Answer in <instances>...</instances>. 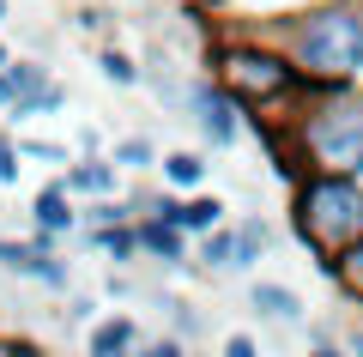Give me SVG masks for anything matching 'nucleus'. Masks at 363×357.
<instances>
[{"mask_svg": "<svg viewBox=\"0 0 363 357\" xmlns=\"http://www.w3.org/2000/svg\"><path fill=\"white\" fill-rule=\"evenodd\" d=\"M291 170H351L363 176V85H303L285 115Z\"/></svg>", "mask_w": 363, "mask_h": 357, "instance_id": "nucleus-1", "label": "nucleus"}, {"mask_svg": "<svg viewBox=\"0 0 363 357\" xmlns=\"http://www.w3.org/2000/svg\"><path fill=\"white\" fill-rule=\"evenodd\" d=\"M291 230L333 279V260L363 236V176L351 170H303L291 188Z\"/></svg>", "mask_w": 363, "mask_h": 357, "instance_id": "nucleus-2", "label": "nucleus"}, {"mask_svg": "<svg viewBox=\"0 0 363 357\" xmlns=\"http://www.w3.org/2000/svg\"><path fill=\"white\" fill-rule=\"evenodd\" d=\"M285 55L309 85H357L363 79V0H321L285 18Z\"/></svg>", "mask_w": 363, "mask_h": 357, "instance_id": "nucleus-3", "label": "nucleus"}, {"mask_svg": "<svg viewBox=\"0 0 363 357\" xmlns=\"http://www.w3.org/2000/svg\"><path fill=\"white\" fill-rule=\"evenodd\" d=\"M212 79H218L230 97L248 103V115L272 109V103H291L309 79L297 73V61L285 55V43H260V37H224L212 49Z\"/></svg>", "mask_w": 363, "mask_h": 357, "instance_id": "nucleus-4", "label": "nucleus"}, {"mask_svg": "<svg viewBox=\"0 0 363 357\" xmlns=\"http://www.w3.org/2000/svg\"><path fill=\"white\" fill-rule=\"evenodd\" d=\"M182 109H188V121L200 128V140H206L212 152H236V145H242V133H248V103L230 97L218 79L188 85V91H182Z\"/></svg>", "mask_w": 363, "mask_h": 357, "instance_id": "nucleus-5", "label": "nucleus"}, {"mask_svg": "<svg viewBox=\"0 0 363 357\" xmlns=\"http://www.w3.org/2000/svg\"><path fill=\"white\" fill-rule=\"evenodd\" d=\"M73 200H79V194L67 188V182H43L37 200H30V230H37V236H55V243L73 236V230L85 224V212H79Z\"/></svg>", "mask_w": 363, "mask_h": 357, "instance_id": "nucleus-6", "label": "nucleus"}, {"mask_svg": "<svg viewBox=\"0 0 363 357\" xmlns=\"http://www.w3.org/2000/svg\"><path fill=\"white\" fill-rule=\"evenodd\" d=\"M188 230L182 224H169V218H157V212H145L140 218V260H157V267H188Z\"/></svg>", "mask_w": 363, "mask_h": 357, "instance_id": "nucleus-7", "label": "nucleus"}, {"mask_svg": "<svg viewBox=\"0 0 363 357\" xmlns=\"http://www.w3.org/2000/svg\"><path fill=\"white\" fill-rule=\"evenodd\" d=\"M85 351L91 357H128V351H145V327H140V315H104V321H91V333H85Z\"/></svg>", "mask_w": 363, "mask_h": 357, "instance_id": "nucleus-8", "label": "nucleus"}, {"mask_svg": "<svg viewBox=\"0 0 363 357\" xmlns=\"http://www.w3.org/2000/svg\"><path fill=\"white\" fill-rule=\"evenodd\" d=\"M61 182L79 194V200H97V194H116L121 188V170H116V158L85 152V158H73V164L61 170Z\"/></svg>", "mask_w": 363, "mask_h": 357, "instance_id": "nucleus-9", "label": "nucleus"}, {"mask_svg": "<svg viewBox=\"0 0 363 357\" xmlns=\"http://www.w3.org/2000/svg\"><path fill=\"white\" fill-rule=\"evenodd\" d=\"M248 309H255L260 321H279V327H297L303 321V297L291 291V285H272V279L248 285Z\"/></svg>", "mask_w": 363, "mask_h": 357, "instance_id": "nucleus-10", "label": "nucleus"}, {"mask_svg": "<svg viewBox=\"0 0 363 357\" xmlns=\"http://www.w3.org/2000/svg\"><path fill=\"white\" fill-rule=\"evenodd\" d=\"M206 152H164L157 158V176H164V188H176V194H194V188H206Z\"/></svg>", "mask_w": 363, "mask_h": 357, "instance_id": "nucleus-11", "label": "nucleus"}, {"mask_svg": "<svg viewBox=\"0 0 363 357\" xmlns=\"http://www.w3.org/2000/svg\"><path fill=\"white\" fill-rule=\"evenodd\" d=\"M43 79H49V67H43V61H30V55H13V61L0 67V109H13L18 97H30Z\"/></svg>", "mask_w": 363, "mask_h": 357, "instance_id": "nucleus-12", "label": "nucleus"}, {"mask_svg": "<svg viewBox=\"0 0 363 357\" xmlns=\"http://www.w3.org/2000/svg\"><path fill=\"white\" fill-rule=\"evenodd\" d=\"M230 230H236V273H248V267H255V260L272 248V224H267L260 212H242Z\"/></svg>", "mask_w": 363, "mask_h": 357, "instance_id": "nucleus-13", "label": "nucleus"}, {"mask_svg": "<svg viewBox=\"0 0 363 357\" xmlns=\"http://www.w3.org/2000/svg\"><path fill=\"white\" fill-rule=\"evenodd\" d=\"M91 248L104 260H140V218H128V224H97L91 230Z\"/></svg>", "mask_w": 363, "mask_h": 357, "instance_id": "nucleus-14", "label": "nucleus"}, {"mask_svg": "<svg viewBox=\"0 0 363 357\" xmlns=\"http://www.w3.org/2000/svg\"><path fill=\"white\" fill-rule=\"evenodd\" d=\"M61 109H67V85L61 79H43L30 97L13 103V121H43V115H61Z\"/></svg>", "mask_w": 363, "mask_h": 357, "instance_id": "nucleus-15", "label": "nucleus"}, {"mask_svg": "<svg viewBox=\"0 0 363 357\" xmlns=\"http://www.w3.org/2000/svg\"><path fill=\"white\" fill-rule=\"evenodd\" d=\"M109 158H116L121 176H145V170H157V145L145 140V133H128V140L109 145Z\"/></svg>", "mask_w": 363, "mask_h": 357, "instance_id": "nucleus-16", "label": "nucleus"}, {"mask_svg": "<svg viewBox=\"0 0 363 357\" xmlns=\"http://www.w3.org/2000/svg\"><path fill=\"white\" fill-rule=\"evenodd\" d=\"M97 73H104L109 85H121V91H140V79H145V67L133 61L128 49H97Z\"/></svg>", "mask_w": 363, "mask_h": 357, "instance_id": "nucleus-17", "label": "nucleus"}, {"mask_svg": "<svg viewBox=\"0 0 363 357\" xmlns=\"http://www.w3.org/2000/svg\"><path fill=\"white\" fill-rule=\"evenodd\" d=\"M128 218H140V206L121 200V194H97V200L85 206V230H97V224H128Z\"/></svg>", "mask_w": 363, "mask_h": 357, "instance_id": "nucleus-18", "label": "nucleus"}, {"mask_svg": "<svg viewBox=\"0 0 363 357\" xmlns=\"http://www.w3.org/2000/svg\"><path fill=\"white\" fill-rule=\"evenodd\" d=\"M333 285H339L345 297H357V303H363V236L333 260Z\"/></svg>", "mask_w": 363, "mask_h": 357, "instance_id": "nucleus-19", "label": "nucleus"}, {"mask_svg": "<svg viewBox=\"0 0 363 357\" xmlns=\"http://www.w3.org/2000/svg\"><path fill=\"white\" fill-rule=\"evenodd\" d=\"M30 279H37L43 291H67V285H73V267H67V260H61V255L49 248V255L37 260V273H30Z\"/></svg>", "mask_w": 363, "mask_h": 357, "instance_id": "nucleus-20", "label": "nucleus"}, {"mask_svg": "<svg viewBox=\"0 0 363 357\" xmlns=\"http://www.w3.org/2000/svg\"><path fill=\"white\" fill-rule=\"evenodd\" d=\"M164 315L176 321V333H188V339H200V333H206V315H194L182 297H164Z\"/></svg>", "mask_w": 363, "mask_h": 357, "instance_id": "nucleus-21", "label": "nucleus"}, {"mask_svg": "<svg viewBox=\"0 0 363 357\" xmlns=\"http://www.w3.org/2000/svg\"><path fill=\"white\" fill-rule=\"evenodd\" d=\"M18 152H25L30 164H73V152H67L61 140H18Z\"/></svg>", "mask_w": 363, "mask_h": 357, "instance_id": "nucleus-22", "label": "nucleus"}, {"mask_svg": "<svg viewBox=\"0 0 363 357\" xmlns=\"http://www.w3.org/2000/svg\"><path fill=\"white\" fill-rule=\"evenodd\" d=\"M18 170H25V152H18V140H13V133H0V188H13V182H18Z\"/></svg>", "mask_w": 363, "mask_h": 357, "instance_id": "nucleus-23", "label": "nucleus"}, {"mask_svg": "<svg viewBox=\"0 0 363 357\" xmlns=\"http://www.w3.org/2000/svg\"><path fill=\"white\" fill-rule=\"evenodd\" d=\"M224 357H255V339H248V333H230V339H224Z\"/></svg>", "mask_w": 363, "mask_h": 357, "instance_id": "nucleus-24", "label": "nucleus"}, {"mask_svg": "<svg viewBox=\"0 0 363 357\" xmlns=\"http://www.w3.org/2000/svg\"><path fill=\"white\" fill-rule=\"evenodd\" d=\"M145 351L152 357H182V339H145Z\"/></svg>", "mask_w": 363, "mask_h": 357, "instance_id": "nucleus-25", "label": "nucleus"}, {"mask_svg": "<svg viewBox=\"0 0 363 357\" xmlns=\"http://www.w3.org/2000/svg\"><path fill=\"white\" fill-rule=\"evenodd\" d=\"M309 339L321 345V351H333V345H339V333H333V327H309Z\"/></svg>", "mask_w": 363, "mask_h": 357, "instance_id": "nucleus-26", "label": "nucleus"}, {"mask_svg": "<svg viewBox=\"0 0 363 357\" xmlns=\"http://www.w3.org/2000/svg\"><path fill=\"white\" fill-rule=\"evenodd\" d=\"M345 345H351V351H363V327H351V333H345Z\"/></svg>", "mask_w": 363, "mask_h": 357, "instance_id": "nucleus-27", "label": "nucleus"}, {"mask_svg": "<svg viewBox=\"0 0 363 357\" xmlns=\"http://www.w3.org/2000/svg\"><path fill=\"white\" fill-rule=\"evenodd\" d=\"M6 61H13V49H6V43H0V67H6Z\"/></svg>", "mask_w": 363, "mask_h": 357, "instance_id": "nucleus-28", "label": "nucleus"}, {"mask_svg": "<svg viewBox=\"0 0 363 357\" xmlns=\"http://www.w3.org/2000/svg\"><path fill=\"white\" fill-rule=\"evenodd\" d=\"M0 25H6V0H0Z\"/></svg>", "mask_w": 363, "mask_h": 357, "instance_id": "nucleus-29", "label": "nucleus"}]
</instances>
